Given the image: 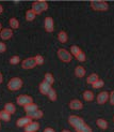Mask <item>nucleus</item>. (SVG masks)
Segmentation results:
<instances>
[{
    "label": "nucleus",
    "mask_w": 114,
    "mask_h": 132,
    "mask_svg": "<svg viewBox=\"0 0 114 132\" xmlns=\"http://www.w3.org/2000/svg\"><path fill=\"white\" fill-rule=\"evenodd\" d=\"M58 57L60 58V60H62L63 62H70L71 61L70 52H68L65 48H59L58 50Z\"/></svg>",
    "instance_id": "nucleus-5"
},
{
    "label": "nucleus",
    "mask_w": 114,
    "mask_h": 132,
    "mask_svg": "<svg viewBox=\"0 0 114 132\" xmlns=\"http://www.w3.org/2000/svg\"><path fill=\"white\" fill-rule=\"evenodd\" d=\"M19 61H20V58H19V56H17V55L11 57V59H10L11 64H17V63H19Z\"/></svg>",
    "instance_id": "nucleus-31"
},
{
    "label": "nucleus",
    "mask_w": 114,
    "mask_h": 132,
    "mask_svg": "<svg viewBox=\"0 0 114 132\" xmlns=\"http://www.w3.org/2000/svg\"><path fill=\"white\" fill-rule=\"evenodd\" d=\"M6 51V45L2 42H0V53H4Z\"/></svg>",
    "instance_id": "nucleus-34"
},
{
    "label": "nucleus",
    "mask_w": 114,
    "mask_h": 132,
    "mask_svg": "<svg viewBox=\"0 0 114 132\" xmlns=\"http://www.w3.org/2000/svg\"><path fill=\"white\" fill-rule=\"evenodd\" d=\"M68 122H69V125H71V126L77 130V132H93L92 128L89 126V125H86L82 118L77 116V115L69 116L68 117Z\"/></svg>",
    "instance_id": "nucleus-1"
},
{
    "label": "nucleus",
    "mask_w": 114,
    "mask_h": 132,
    "mask_svg": "<svg viewBox=\"0 0 114 132\" xmlns=\"http://www.w3.org/2000/svg\"><path fill=\"white\" fill-rule=\"evenodd\" d=\"M103 85H105V82H103L102 80H98V81H96L95 83H94V84L92 85V86H93V88L98 89V88L103 87Z\"/></svg>",
    "instance_id": "nucleus-29"
},
{
    "label": "nucleus",
    "mask_w": 114,
    "mask_h": 132,
    "mask_svg": "<svg viewBox=\"0 0 114 132\" xmlns=\"http://www.w3.org/2000/svg\"><path fill=\"white\" fill-rule=\"evenodd\" d=\"M109 101L112 105H114V90L110 92V97H109Z\"/></svg>",
    "instance_id": "nucleus-33"
},
{
    "label": "nucleus",
    "mask_w": 114,
    "mask_h": 132,
    "mask_svg": "<svg viewBox=\"0 0 114 132\" xmlns=\"http://www.w3.org/2000/svg\"><path fill=\"white\" fill-rule=\"evenodd\" d=\"M2 11H3V8H2V5L0 4V14H1V13H2Z\"/></svg>",
    "instance_id": "nucleus-37"
},
{
    "label": "nucleus",
    "mask_w": 114,
    "mask_h": 132,
    "mask_svg": "<svg viewBox=\"0 0 114 132\" xmlns=\"http://www.w3.org/2000/svg\"><path fill=\"white\" fill-rule=\"evenodd\" d=\"M36 14L34 13V11H33L32 9L31 10H28L26 12V19L28 22H32V21H34V18H35Z\"/></svg>",
    "instance_id": "nucleus-22"
},
{
    "label": "nucleus",
    "mask_w": 114,
    "mask_h": 132,
    "mask_svg": "<svg viewBox=\"0 0 114 132\" xmlns=\"http://www.w3.org/2000/svg\"><path fill=\"white\" fill-rule=\"evenodd\" d=\"M35 62H36V65H42L44 64V61H45V59L42 55H36L35 57Z\"/></svg>",
    "instance_id": "nucleus-30"
},
{
    "label": "nucleus",
    "mask_w": 114,
    "mask_h": 132,
    "mask_svg": "<svg viewBox=\"0 0 114 132\" xmlns=\"http://www.w3.org/2000/svg\"><path fill=\"white\" fill-rule=\"evenodd\" d=\"M4 111H6L8 113H10V114H14L15 112H16V106L13 103H11V102H9V103H6L5 105H4Z\"/></svg>",
    "instance_id": "nucleus-18"
},
{
    "label": "nucleus",
    "mask_w": 114,
    "mask_h": 132,
    "mask_svg": "<svg viewBox=\"0 0 114 132\" xmlns=\"http://www.w3.org/2000/svg\"><path fill=\"white\" fill-rule=\"evenodd\" d=\"M96 123H97V126L102 130H106L107 128H108V121H107L106 119H103V118H99V119H97Z\"/></svg>",
    "instance_id": "nucleus-21"
},
{
    "label": "nucleus",
    "mask_w": 114,
    "mask_h": 132,
    "mask_svg": "<svg viewBox=\"0 0 114 132\" xmlns=\"http://www.w3.org/2000/svg\"><path fill=\"white\" fill-rule=\"evenodd\" d=\"M75 75L79 78H81L85 75V69L83 67H81V65H78V67H76L75 69Z\"/></svg>",
    "instance_id": "nucleus-16"
},
{
    "label": "nucleus",
    "mask_w": 114,
    "mask_h": 132,
    "mask_svg": "<svg viewBox=\"0 0 114 132\" xmlns=\"http://www.w3.org/2000/svg\"><path fill=\"white\" fill-rule=\"evenodd\" d=\"M9 24H10L12 29H18V27H19V22H18V19L15 18V17H12L9 21Z\"/></svg>",
    "instance_id": "nucleus-26"
},
{
    "label": "nucleus",
    "mask_w": 114,
    "mask_h": 132,
    "mask_svg": "<svg viewBox=\"0 0 114 132\" xmlns=\"http://www.w3.org/2000/svg\"><path fill=\"white\" fill-rule=\"evenodd\" d=\"M0 119L3 120V121H10V119H11V114L3 110V111L0 112Z\"/></svg>",
    "instance_id": "nucleus-23"
},
{
    "label": "nucleus",
    "mask_w": 114,
    "mask_h": 132,
    "mask_svg": "<svg viewBox=\"0 0 114 132\" xmlns=\"http://www.w3.org/2000/svg\"><path fill=\"white\" fill-rule=\"evenodd\" d=\"M98 80H99L98 75H97L96 73H92L91 75H89V77H88V78H86V82H88V84L93 85L94 83H95L96 81H98Z\"/></svg>",
    "instance_id": "nucleus-25"
},
{
    "label": "nucleus",
    "mask_w": 114,
    "mask_h": 132,
    "mask_svg": "<svg viewBox=\"0 0 114 132\" xmlns=\"http://www.w3.org/2000/svg\"><path fill=\"white\" fill-rule=\"evenodd\" d=\"M58 40L61 42V43H66L67 42V40H68V36H67V34H66L65 31H60L59 32V35H58Z\"/></svg>",
    "instance_id": "nucleus-17"
},
{
    "label": "nucleus",
    "mask_w": 114,
    "mask_h": 132,
    "mask_svg": "<svg viewBox=\"0 0 114 132\" xmlns=\"http://www.w3.org/2000/svg\"><path fill=\"white\" fill-rule=\"evenodd\" d=\"M44 27H45V30L47 32H52L53 29H55V23H53V18L48 16L45 18L44 21Z\"/></svg>",
    "instance_id": "nucleus-8"
},
{
    "label": "nucleus",
    "mask_w": 114,
    "mask_h": 132,
    "mask_svg": "<svg viewBox=\"0 0 114 132\" xmlns=\"http://www.w3.org/2000/svg\"><path fill=\"white\" fill-rule=\"evenodd\" d=\"M69 108L71 109V110H81L82 108H83V103L80 101V100H78V99H74V100H71L70 102H69Z\"/></svg>",
    "instance_id": "nucleus-13"
},
{
    "label": "nucleus",
    "mask_w": 114,
    "mask_h": 132,
    "mask_svg": "<svg viewBox=\"0 0 114 132\" xmlns=\"http://www.w3.org/2000/svg\"><path fill=\"white\" fill-rule=\"evenodd\" d=\"M81 52H82V51H81V48H80L79 46H77V45H72V46H70V54H71L72 56L77 57Z\"/></svg>",
    "instance_id": "nucleus-24"
},
{
    "label": "nucleus",
    "mask_w": 114,
    "mask_h": 132,
    "mask_svg": "<svg viewBox=\"0 0 114 132\" xmlns=\"http://www.w3.org/2000/svg\"><path fill=\"white\" fill-rule=\"evenodd\" d=\"M1 28H2V26H1V24H0V32H1V30H2Z\"/></svg>",
    "instance_id": "nucleus-39"
},
{
    "label": "nucleus",
    "mask_w": 114,
    "mask_h": 132,
    "mask_svg": "<svg viewBox=\"0 0 114 132\" xmlns=\"http://www.w3.org/2000/svg\"><path fill=\"white\" fill-rule=\"evenodd\" d=\"M2 81H3V76H2V74L0 73V84L2 83Z\"/></svg>",
    "instance_id": "nucleus-36"
},
{
    "label": "nucleus",
    "mask_w": 114,
    "mask_h": 132,
    "mask_svg": "<svg viewBox=\"0 0 114 132\" xmlns=\"http://www.w3.org/2000/svg\"><path fill=\"white\" fill-rule=\"evenodd\" d=\"M16 102L20 106H26V105H28L30 103H33V98L27 95H20L16 98Z\"/></svg>",
    "instance_id": "nucleus-6"
},
{
    "label": "nucleus",
    "mask_w": 114,
    "mask_h": 132,
    "mask_svg": "<svg viewBox=\"0 0 114 132\" xmlns=\"http://www.w3.org/2000/svg\"><path fill=\"white\" fill-rule=\"evenodd\" d=\"M0 128H1V125H0Z\"/></svg>",
    "instance_id": "nucleus-40"
},
{
    "label": "nucleus",
    "mask_w": 114,
    "mask_h": 132,
    "mask_svg": "<svg viewBox=\"0 0 114 132\" xmlns=\"http://www.w3.org/2000/svg\"><path fill=\"white\" fill-rule=\"evenodd\" d=\"M32 122V118L28 117V116H25V117H20V118H18L17 121H16V126L17 127H26V126H28V125Z\"/></svg>",
    "instance_id": "nucleus-10"
},
{
    "label": "nucleus",
    "mask_w": 114,
    "mask_h": 132,
    "mask_svg": "<svg viewBox=\"0 0 114 132\" xmlns=\"http://www.w3.org/2000/svg\"><path fill=\"white\" fill-rule=\"evenodd\" d=\"M36 65V62H35V58L34 57H29V58H26L25 60H23L22 62V67L23 69H26V70H29V69H33Z\"/></svg>",
    "instance_id": "nucleus-7"
},
{
    "label": "nucleus",
    "mask_w": 114,
    "mask_h": 132,
    "mask_svg": "<svg viewBox=\"0 0 114 132\" xmlns=\"http://www.w3.org/2000/svg\"><path fill=\"white\" fill-rule=\"evenodd\" d=\"M43 132H56V131H55V130H53L52 128L48 127V128H46V129H45V130H44Z\"/></svg>",
    "instance_id": "nucleus-35"
},
{
    "label": "nucleus",
    "mask_w": 114,
    "mask_h": 132,
    "mask_svg": "<svg viewBox=\"0 0 114 132\" xmlns=\"http://www.w3.org/2000/svg\"><path fill=\"white\" fill-rule=\"evenodd\" d=\"M44 81L52 86V84L55 83V77H53V75L51 73H46L45 76H44Z\"/></svg>",
    "instance_id": "nucleus-27"
},
{
    "label": "nucleus",
    "mask_w": 114,
    "mask_h": 132,
    "mask_svg": "<svg viewBox=\"0 0 114 132\" xmlns=\"http://www.w3.org/2000/svg\"><path fill=\"white\" fill-rule=\"evenodd\" d=\"M12 36H13V31L10 28H4L0 32V38H1L2 40H9V39L12 38Z\"/></svg>",
    "instance_id": "nucleus-14"
},
{
    "label": "nucleus",
    "mask_w": 114,
    "mask_h": 132,
    "mask_svg": "<svg viewBox=\"0 0 114 132\" xmlns=\"http://www.w3.org/2000/svg\"><path fill=\"white\" fill-rule=\"evenodd\" d=\"M23 87V80L19 77H13L8 83V88L11 91H16Z\"/></svg>",
    "instance_id": "nucleus-4"
},
{
    "label": "nucleus",
    "mask_w": 114,
    "mask_h": 132,
    "mask_svg": "<svg viewBox=\"0 0 114 132\" xmlns=\"http://www.w3.org/2000/svg\"><path fill=\"white\" fill-rule=\"evenodd\" d=\"M109 97H110V94L108 91H101L97 96V103L98 104H105L109 100Z\"/></svg>",
    "instance_id": "nucleus-11"
},
{
    "label": "nucleus",
    "mask_w": 114,
    "mask_h": 132,
    "mask_svg": "<svg viewBox=\"0 0 114 132\" xmlns=\"http://www.w3.org/2000/svg\"><path fill=\"white\" fill-rule=\"evenodd\" d=\"M24 109H25L26 114H27V113H31V112H34V111L38 110L37 105H36L35 103H30V104H28V105H26V106H24Z\"/></svg>",
    "instance_id": "nucleus-20"
},
{
    "label": "nucleus",
    "mask_w": 114,
    "mask_h": 132,
    "mask_svg": "<svg viewBox=\"0 0 114 132\" xmlns=\"http://www.w3.org/2000/svg\"><path fill=\"white\" fill-rule=\"evenodd\" d=\"M113 120H114V117H113Z\"/></svg>",
    "instance_id": "nucleus-41"
},
{
    "label": "nucleus",
    "mask_w": 114,
    "mask_h": 132,
    "mask_svg": "<svg viewBox=\"0 0 114 132\" xmlns=\"http://www.w3.org/2000/svg\"><path fill=\"white\" fill-rule=\"evenodd\" d=\"M39 129V123L37 121H32L25 127V132H36Z\"/></svg>",
    "instance_id": "nucleus-12"
},
{
    "label": "nucleus",
    "mask_w": 114,
    "mask_h": 132,
    "mask_svg": "<svg viewBox=\"0 0 114 132\" xmlns=\"http://www.w3.org/2000/svg\"><path fill=\"white\" fill-rule=\"evenodd\" d=\"M51 88H52V87H51V85H49L48 83H46L45 81L41 82V83H39V85H38L39 92H41L42 95H45V96L48 95V92L50 91Z\"/></svg>",
    "instance_id": "nucleus-9"
},
{
    "label": "nucleus",
    "mask_w": 114,
    "mask_h": 132,
    "mask_svg": "<svg viewBox=\"0 0 114 132\" xmlns=\"http://www.w3.org/2000/svg\"><path fill=\"white\" fill-rule=\"evenodd\" d=\"M83 99L85 101H88V102H91L94 100V94H93V91L91 90H85L83 92Z\"/></svg>",
    "instance_id": "nucleus-19"
},
{
    "label": "nucleus",
    "mask_w": 114,
    "mask_h": 132,
    "mask_svg": "<svg viewBox=\"0 0 114 132\" xmlns=\"http://www.w3.org/2000/svg\"><path fill=\"white\" fill-rule=\"evenodd\" d=\"M62 132H70V131H69V130H63Z\"/></svg>",
    "instance_id": "nucleus-38"
},
{
    "label": "nucleus",
    "mask_w": 114,
    "mask_h": 132,
    "mask_svg": "<svg viewBox=\"0 0 114 132\" xmlns=\"http://www.w3.org/2000/svg\"><path fill=\"white\" fill-rule=\"evenodd\" d=\"M27 116L32 118V119H39V118H42L44 116V113L41 110H36L34 112H31V113H27Z\"/></svg>",
    "instance_id": "nucleus-15"
},
{
    "label": "nucleus",
    "mask_w": 114,
    "mask_h": 132,
    "mask_svg": "<svg viewBox=\"0 0 114 132\" xmlns=\"http://www.w3.org/2000/svg\"><path fill=\"white\" fill-rule=\"evenodd\" d=\"M76 58H77V60H78V61H80V62H84V61L86 60V55L84 54L83 52H81Z\"/></svg>",
    "instance_id": "nucleus-32"
},
{
    "label": "nucleus",
    "mask_w": 114,
    "mask_h": 132,
    "mask_svg": "<svg viewBox=\"0 0 114 132\" xmlns=\"http://www.w3.org/2000/svg\"><path fill=\"white\" fill-rule=\"evenodd\" d=\"M32 10L34 11V13L36 15H39L44 11L48 10V2L45 1V0H38V1L33 2L32 3Z\"/></svg>",
    "instance_id": "nucleus-2"
},
{
    "label": "nucleus",
    "mask_w": 114,
    "mask_h": 132,
    "mask_svg": "<svg viewBox=\"0 0 114 132\" xmlns=\"http://www.w3.org/2000/svg\"><path fill=\"white\" fill-rule=\"evenodd\" d=\"M90 4H91V8L94 11L105 12V11H108V9H109L108 2L103 1V0H95V1H91Z\"/></svg>",
    "instance_id": "nucleus-3"
},
{
    "label": "nucleus",
    "mask_w": 114,
    "mask_h": 132,
    "mask_svg": "<svg viewBox=\"0 0 114 132\" xmlns=\"http://www.w3.org/2000/svg\"><path fill=\"white\" fill-rule=\"evenodd\" d=\"M47 97L49 98L50 101H53V102L57 101V98H58V97H57V91L53 89V88H51L50 91L48 92V95H47Z\"/></svg>",
    "instance_id": "nucleus-28"
}]
</instances>
